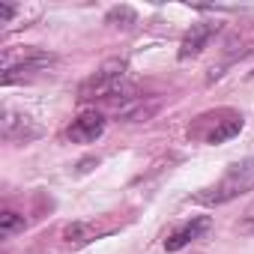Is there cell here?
<instances>
[{
	"mask_svg": "<svg viewBox=\"0 0 254 254\" xmlns=\"http://www.w3.org/2000/svg\"><path fill=\"white\" fill-rule=\"evenodd\" d=\"M236 227H239V233L254 236V206H248V209H245V215H242V221H239Z\"/></svg>",
	"mask_w": 254,
	"mask_h": 254,
	"instance_id": "cell-12",
	"label": "cell"
},
{
	"mask_svg": "<svg viewBox=\"0 0 254 254\" xmlns=\"http://www.w3.org/2000/svg\"><path fill=\"white\" fill-rule=\"evenodd\" d=\"M212 120H215V126H209L203 132H194L191 138H200L203 144H224L242 132V117L236 111H215Z\"/></svg>",
	"mask_w": 254,
	"mask_h": 254,
	"instance_id": "cell-4",
	"label": "cell"
},
{
	"mask_svg": "<svg viewBox=\"0 0 254 254\" xmlns=\"http://www.w3.org/2000/svg\"><path fill=\"white\" fill-rule=\"evenodd\" d=\"M251 189H254V156H248L242 162H233L224 171V177L215 186H209L206 191L194 194V200L206 203V206H221V203H230L233 197H239Z\"/></svg>",
	"mask_w": 254,
	"mask_h": 254,
	"instance_id": "cell-1",
	"label": "cell"
},
{
	"mask_svg": "<svg viewBox=\"0 0 254 254\" xmlns=\"http://www.w3.org/2000/svg\"><path fill=\"white\" fill-rule=\"evenodd\" d=\"M129 63L126 60H108L99 66V72H93L81 87H78V99L90 102V99H111L120 93H129Z\"/></svg>",
	"mask_w": 254,
	"mask_h": 254,
	"instance_id": "cell-2",
	"label": "cell"
},
{
	"mask_svg": "<svg viewBox=\"0 0 254 254\" xmlns=\"http://www.w3.org/2000/svg\"><path fill=\"white\" fill-rule=\"evenodd\" d=\"M105 21L114 24V27H132V24H138V15H135V9H129V6H114V9L105 15Z\"/></svg>",
	"mask_w": 254,
	"mask_h": 254,
	"instance_id": "cell-9",
	"label": "cell"
},
{
	"mask_svg": "<svg viewBox=\"0 0 254 254\" xmlns=\"http://www.w3.org/2000/svg\"><path fill=\"white\" fill-rule=\"evenodd\" d=\"M66 242L69 245H87L90 239H93V230H90V224H84V221H75V224H69L66 227Z\"/></svg>",
	"mask_w": 254,
	"mask_h": 254,
	"instance_id": "cell-10",
	"label": "cell"
},
{
	"mask_svg": "<svg viewBox=\"0 0 254 254\" xmlns=\"http://www.w3.org/2000/svg\"><path fill=\"white\" fill-rule=\"evenodd\" d=\"M48 66H51V57H48V54L27 48L18 63L3 60V84H12V81L24 78V75H30V72H42V69H48Z\"/></svg>",
	"mask_w": 254,
	"mask_h": 254,
	"instance_id": "cell-6",
	"label": "cell"
},
{
	"mask_svg": "<svg viewBox=\"0 0 254 254\" xmlns=\"http://www.w3.org/2000/svg\"><path fill=\"white\" fill-rule=\"evenodd\" d=\"M12 15H15V6H9V3H0V24H6Z\"/></svg>",
	"mask_w": 254,
	"mask_h": 254,
	"instance_id": "cell-13",
	"label": "cell"
},
{
	"mask_svg": "<svg viewBox=\"0 0 254 254\" xmlns=\"http://www.w3.org/2000/svg\"><path fill=\"white\" fill-rule=\"evenodd\" d=\"M209 227H212V218H209V215H194V218L177 224V227L165 236V248H168V251H180V248H186L189 242H194V239H200L203 233H209Z\"/></svg>",
	"mask_w": 254,
	"mask_h": 254,
	"instance_id": "cell-5",
	"label": "cell"
},
{
	"mask_svg": "<svg viewBox=\"0 0 254 254\" xmlns=\"http://www.w3.org/2000/svg\"><path fill=\"white\" fill-rule=\"evenodd\" d=\"M102 132H105V117H102L99 111H84V114L69 126L66 138L75 141V144H93L96 138H102Z\"/></svg>",
	"mask_w": 254,
	"mask_h": 254,
	"instance_id": "cell-7",
	"label": "cell"
},
{
	"mask_svg": "<svg viewBox=\"0 0 254 254\" xmlns=\"http://www.w3.org/2000/svg\"><path fill=\"white\" fill-rule=\"evenodd\" d=\"M0 135L9 144H27L33 138L42 135V129L27 117V114H18L12 108H3V117H0Z\"/></svg>",
	"mask_w": 254,
	"mask_h": 254,
	"instance_id": "cell-3",
	"label": "cell"
},
{
	"mask_svg": "<svg viewBox=\"0 0 254 254\" xmlns=\"http://www.w3.org/2000/svg\"><path fill=\"white\" fill-rule=\"evenodd\" d=\"M215 33H218V24H212V21L191 24V27L186 30V36H183V42H180V60H189V57L200 54V51L206 48V42H209Z\"/></svg>",
	"mask_w": 254,
	"mask_h": 254,
	"instance_id": "cell-8",
	"label": "cell"
},
{
	"mask_svg": "<svg viewBox=\"0 0 254 254\" xmlns=\"http://www.w3.org/2000/svg\"><path fill=\"white\" fill-rule=\"evenodd\" d=\"M24 224H27V221H24V215H18V212H9V209H6L3 215H0V233H3L6 239L15 236L18 230H24Z\"/></svg>",
	"mask_w": 254,
	"mask_h": 254,
	"instance_id": "cell-11",
	"label": "cell"
}]
</instances>
